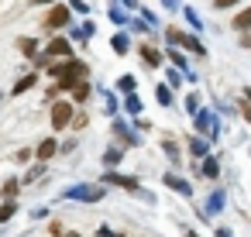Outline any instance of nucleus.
Here are the masks:
<instances>
[{
	"instance_id": "423d86ee",
	"label": "nucleus",
	"mask_w": 251,
	"mask_h": 237,
	"mask_svg": "<svg viewBox=\"0 0 251 237\" xmlns=\"http://www.w3.org/2000/svg\"><path fill=\"white\" fill-rule=\"evenodd\" d=\"M103 182H114V186H121V189H131V192H138V179H131V175H121V172H107V175H103Z\"/></svg>"
},
{
	"instance_id": "9d476101",
	"label": "nucleus",
	"mask_w": 251,
	"mask_h": 237,
	"mask_svg": "<svg viewBox=\"0 0 251 237\" xmlns=\"http://www.w3.org/2000/svg\"><path fill=\"white\" fill-rule=\"evenodd\" d=\"M55 151H59V144H55V141L49 138V141H42V144H38V151H35V155H38L42 162H49V158H52Z\"/></svg>"
},
{
	"instance_id": "e433bc0d",
	"label": "nucleus",
	"mask_w": 251,
	"mask_h": 237,
	"mask_svg": "<svg viewBox=\"0 0 251 237\" xmlns=\"http://www.w3.org/2000/svg\"><path fill=\"white\" fill-rule=\"evenodd\" d=\"M186 237H200V234H193V230H189V234H186Z\"/></svg>"
},
{
	"instance_id": "7c9ffc66",
	"label": "nucleus",
	"mask_w": 251,
	"mask_h": 237,
	"mask_svg": "<svg viewBox=\"0 0 251 237\" xmlns=\"http://www.w3.org/2000/svg\"><path fill=\"white\" fill-rule=\"evenodd\" d=\"M14 192H18V182H14V179H11V182H7V186H4V196H7V199H11V196H14Z\"/></svg>"
},
{
	"instance_id": "39448f33",
	"label": "nucleus",
	"mask_w": 251,
	"mask_h": 237,
	"mask_svg": "<svg viewBox=\"0 0 251 237\" xmlns=\"http://www.w3.org/2000/svg\"><path fill=\"white\" fill-rule=\"evenodd\" d=\"M66 24H69V11H66V7H52L49 18H45V28L55 31V28H66Z\"/></svg>"
},
{
	"instance_id": "72a5a7b5",
	"label": "nucleus",
	"mask_w": 251,
	"mask_h": 237,
	"mask_svg": "<svg viewBox=\"0 0 251 237\" xmlns=\"http://www.w3.org/2000/svg\"><path fill=\"white\" fill-rule=\"evenodd\" d=\"M165 7H172V11H176V7H179V0H165Z\"/></svg>"
},
{
	"instance_id": "7ed1b4c3",
	"label": "nucleus",
	"mask_w": 251,
	"mask_h": 237,
	"mask_svg": "<svg viewBox=\"0 0 251 237\" xmlns=\"http://www.w3.org/2000/svg\"><path fill=\"white\" fill-rule=\"evenodd\" d=\"M165 38H169L172 45H182V48H189L193 55H203V45H200L193 35H182V31H176V28H169V31H165Z\"/></svg>"
},
{
	"instance_id": "f03ea898",
	"label": "nucleus",
	"mask_w": 251,
	"mask_h": 237,
	"mask_svg": "<svg viewBox=\"0 0 251 237\" xmlns=\"http://www.w3.org/2000/svg\"><path fill=\"white\" fill-rule=\"evenodd\" d=\"M103 186H69L66 189V199H79V203H97V199H103Z\"/></svg>"
},
{
	"instance_id": "5701e85b",
	"label": "nucleus",
	"mask_w": 251,
	"mask_h": 237,
	"mask_svg": "<svg viewBox=\"0 0 251 237\" xmlns=\"http://www.w3.org/2000/svg\"><path fill=\"white\" fill-rule=\"evenodd\" d=\"M186 110H189V114H196V110H200V96H196V93H189V100H186Z\"/></svg>"
},
{
	"instance_id": "4c0bfd02",
	"label": "nucleus",
	"mask_w": 251,
	"mask_h": 237,
	"mask_svg": "<svg viewBox=\"0 0 251 237\" xmlns=\"http://www.w3.org/2000/svg\"><path fill=\"white\" fill-rule=\"evenodd\" d=\"M66 237H79V234H66Z\"/></svg>"
},
{
	"instance_id": "c756f323",
	"label": "nucleus",
	"mask_w": 251,
	"mask_h": 237,
	"mask_svg": "<svg viewBox=\"0 0 251 237\" xmlns=\"http://www.w3.org/2000/svg\"><path fill=\"white\" fill-rule=\"evenodd\" d=\"M121 90H124V93H131V90H134V79H131V76H124V79H121Z\"/></svg>"
},
{
	"instance_id": "ddd939ff",
	"label": "nucleus",
	"mask_w": 251,
	"mask_h": 237,
	"mask_svg": "<svg viewBox=\"0 0 251 237\" xmlns=\"http://www.w3.org/2000/svg\"><path fill=\"white\" fill-rule=\"evenodd\" d=\"M230 24H234L237 31H248V28H251V7H248V11H241V14H237Z\"/></svg>"
},
{
	"instance_id": "6e6552de",
	"label": "nucleus",
	"mask_w": 251,
	"mask_h": 237,
	"mask_svg": "<svg viewBox=\"0 0 251 237\" xmlns=\"http://www.w3.org/2000/svg\"><path fill=\"white\" fill-rule=\"evenodd\" d=\"M49 55H59V59L66 55V59H69V55H73V45H69L66 38H52V45H49Z\"/></svg>"
},
{
	"instance_id": "bb28decb",
	"label": "nucleus",
	"mask_w": 251,
	"mask_h": 237,
	"mask_svg": "<svg viewBox=\"0 0 251 237\" xmlns=\"http://www.w3.org/2000/svg\"><path fill=\"white\" fill-rule=\"evenodd\" d=\"M186 21H189V24H193V28H200V24H203V21H200V18H196V11H193V7H186Z\"/></svg>"
},
{
	"instance_id": "f704fd0d",
	"label": "nucleus",
	"mask_w": 251,
	"mask_h": 237,
	"mask_svg": "<svg viewBox=\"0 0 251 237\" xmlns=\"http://www.w3.org/2000/svg\"><path fill=\"white\" fill-rule=\"evenodd\" d=\"M35 4H55V0H35Z\"/></svg>"
},
{
	"instance_id": "0eeeda50",
	"label": "nucleus",
	"mask_w": 251,
	"mask_h": 237,
	"mask_svg": "<svg viewBox=\"0 0 251 237\" xmlns=\"http://www.w3.org/2000/svg\"><path fill=\"white\" fill-rule=\"evenodd\" d=\"M165 186H169L172 192H179V196H193V186H189L186 179H179L176 172H169V175H165Z\"/></svg>"
},
{
	"instance_id": "2eb2a0df",
	"label": "nucleus",
	"mask_w": 251,
	"mask_h": 237,
	"mask_svg": "<svg viewBox=\"0 0 251 237\" xmlns=\"http://www.w3.org/2000/svg\"><path fill=\"white\" fill-rule=\"evenodd\" d=\"M141 59H145V62H148V66H158V62H162V55H158V52H155V48H148V45H145V48H141Z\"/></svg>"
},
{
	"instance_id": "20e7f679",
	"label": "nucleus",
	"mask_w": 251,
	"mask_h": 237,
	"mask_svg": "<svg viewBox=\"0 0 251 237\" xmlns=\"http://www.w3.org/2000/svg\"><path fill=\"white\" fill-rule=\"evenodd\" d=\"M69 120H73V103H52V127L66 131Z\"/></svg>"
},
{
	"instance_id": "1a4fd4ad",
	"label": "nucleus",
	"mask_w": 251,
	"mask_h": 237,
	"mask_svg": "<svg viewBox=\"0 0 251 237\" xmlns=\"http://www.w3.org/2000/svg\"><path fill=\"white\" fill-rule=\"evenodd\" d=\"M196 127L206 131V134H217V120H213L206 110H196Z\"/></svg>"
},
{
	"instance_id": "473e14b6",
	"label": "nucleus",
	"mask_w": 251,
	"mask_h": 237,
	"mask_svg": "<svg viewBox=\"0 0 251 237\" xmlns=\"http://www.w3.org/2000/svg\"><path fill=\"white\" fill-rule=\"evenodd\" d=\"M217 237H234V234H230L227 227H217Z\"/></svg>"
},
{
	"instance_id": "4468645a",
	"label": "nucleus",
	"mask_w": 251,
	"mask_h": 237,
	"mask_svg": "<svg viewBox=\"0 0 251 237\" xmlns=\"http://www.w3.org/2000/svg\"><path fill=\"white\" fill-rule=\"evenodd\" d=\"M220 206H224V192H220V189H217V192H213V196H210V203H206V213H217V210H220ZM206 213H203V216H206Z\"/></svg>"
},
{
	"instance_id": "f257e3e1",
	"label": "nucleus",
	"mask_w": 251,
	"mask_h": 237,
	"mask_svg": "<svg viewBox=\"0 0 251 237\" xmlns=\"http://www.w3.org/2000/svg\"><path fill=\"white\" fill-rule=\"evenodd\" d=\"M52 76L59 79V86H62V90H73V86L86 76V66H83V62H76V59H69V62H62V66H52Z\"/></svg>"
},
{
	"instance_id": "4be33fe9",
	"label": "nucleus",
	"mask_w": 251,
	"mask_h": 237,
	"mask_svg": "<svg viewBox=\"0 0 251 237\" xmlns=\"http://www.w3.org/2000/svg\"><path fill=\"white\" fill-rule=\"evenodd\" d=\"M31 86H35V76H25V79L14 86V93H25V90H31Z\"/></svg>"
},
{
	"instance_id": "c85d7f7f",
	"label": "nucleus",
	"mask_w": 251,
	"mask_h": 237,
	"mask_svg": "<svg viewBox=\"0 0 251 237\" xmlns=\"http://www.w3.org/2000/svg\"><path fill=\"white\" fill-rule=\"evenodd\" d=\"M110 18H114V21H117V24H127V14H124V11H117V7H114V11H110Z\"/></svg>"
},
{
	"instance_id": "f8f14e48",
	"label": "nucleus",
	"mask_w": 251,
	"mask_h": 237,
	"mask_svg": "<svg viewBox=\"0 0 251 237\" xmlns=\"http://www.w3.org/2000/svg\"><path fill=\"white\" fill-rule=\"evenodd\" d=\"M189 151L200 155V158H206V155H210V144H206L203 138H193V141H189Z\"/></svg>"
},
{
	"instance_id": "dca6fc26",
	"label": "nucleus",
	"mask_w": 251,
	"mask_h": 237,
	"mask_svg": "<svg viewBox=\"0 0 251 237\" xmlns=\"http://www.w3.org/2000/svg\"><path fill=\"white\" fill-rule=\"evenodd\" d=\"M73 96H76V103H83V100H86V96H90V86H86V83H83V79H79V83H76V86H73Z\"/></svg>"
},
{
	"instance_id": "393cba45",
	"label": "nucleus",
	"mask_w": 251,
	"mask_h": 237,
	"mask_svg": "<svg viewBox=\"0 0 251 237\" xmlns=\"http://www.w3.org/2000/svg\"><path fill=\"white\" fill-rule=\"evenodd\" d=\"M11 213H14V203H4V206H0V223L11 220Z\"/></svg>"
},
{
	"instance_id": "a878e982",
	"label": "nucleus",
	"mask_w": 251,
	"mask_h": 237,
	"mask_svg": "<svg viewBox=\"0 0 251 237\" xmlns=\"http://www.w3.org/2000/svg\"><path fill=\"white\" fill-rule=\"evenodd\" d=\"M234 4H241V0H213L217 11H227V7H234Z\"/></svg>"
},
{
	"instance_id": "cd10ccee",
	"label": "nucleus",
	"mask_w": 251,
	"mask_h": 237,
	"mask_svg": "<svg viewBox=\"0 0 251 237\" xmlns=\"http://www.w3.org/2000/svg\"><path fill=\"white\" fill-rule=\"evenodd\" d=\"M21 52H25V55H35V42H31V38H21Z\"/></svg>"
},
{
	"instance_id": "a211bd4d",
	"label": "nucleus",
	"mask_w": 251,
	"mask_h": 237,
	"mask_svg": "<svg viewBox=\"0 0 251 237\" xmlns=\"http://www.w3.org/2000/svg\"><path fill=\"white\" fill-rule=\"evenodd\" d=\"M124 107H127V114H141V100L134 96V90L127 93V100H124Z\"/></svg>"
},
{
	"instance_id": "412c9836",
	"label": "nucleus",
	"mask_w": 251,
	"mask_h": 237,
	"mask_svg": "<svg viewBox=\"0 0 251 237\" xmlns=\"http://www.w3.org/2000/svg\"><path fill=\"white\" fill-rule=\"evenodd\" d=\"M114 52H117V55H124V52H127V38H124V35H117V38H114Z\"/></svg>"
},
{
	"instance_id": "c9c22d12",
	"label": "nucleus",
	"mask_w": 251,
	"mask_h": 237,
	"mask_svg": "<svg viewBox=\"0 0 251 237\" xmlns=\"http://www.w3.org/2000/svg\"><path fill=\"white\" fill-rule=\"evenodd\" d=\"M244 96H248V100H251V86H248V90H244Z\"/></svg>"
},
{
	"instance_id": "2f4dec72",
	"label": "nucleus",
	"mask_w": 251,
	"mask_h": 237,
	"mask_svg": "<svg viewBox=\"0 0 251 237\" xmlns=\"http://www.w3.org/2000/svg\"><path fill=\"white\" fill-rule=\"evenodd\" d=\"M241 45H244V48H251V28H248V31H241Z\"/></svg>"
},
{
	"instance_id": "6ab92c4d",
	"label": "nucleus",
	"mask_w": 251,
	"mask_h": 237,
	"mask_svg": "<svg viewBox=\"0 0 251 237\" xmlns=\"http://www.w3.org/2000/svg\"><path fill=\"white\" fill-rule=\"evenodd\" d=\"M162 148H165V155H169V158H172V162H176V165H179V162H182V158H179V144H176V141H165V144H162Z\"/></svg>"
},
{
	"instance_id": "b1692460",
	"label": "nucleus",
	"mask_w": 251,
	"mask_h": 237,
	"mask_svg": "<svg viewBox=\"0 0 251 237\" xmlns=\"http://www.w3.org/2000/svg\"><path fill=\"white\" fill-rule=\"evenodd\" d=\"M103 162H107V165H117V162H121V151H117V148H110V151L103 155Z\"/></svg>"
},
{
	"instance_id": "f3484780",
	"label": "nucleus",
	"mask_w": 251,
	"mask_h": 237,
	"mask_svg": "<svg viewBox=\"0 0 251 237\" xmlns=\"http://www.w3.org/2000/svg\"><path fill=\"white\" fill-rule=\"evenodd\" d=\"M155 96H158V103H162V107H172V90H169V86H158V90H155Z\"/></svg>"
},
{
	"instance_id": "9b49d317",
	"label": "nucleus",
	"mask_w": 251,
	"mask_h": 237,
	"mask_svg": "<svg viewBox=\"0 0 251 237\" xmlns=\"http://www.w3.org/2000/svg\"><path fill=\"white\" fill-rule=\"evenodd\" d=\"M217 172H220V165L206 155V162H200V175H206V179H217Z\"/></svg>"
},
{
	"instance_id": "aec40b11",
	"label": "nucleus",
	"mask_w": 251,
	"mask_h": 237,
	"mask_svg": "<svg viewBox=\"0 0 251 237\" xmlns=\"http://www.w3.org/2000/svg\"><path fill=\"white\" fill-rule=\"evenodd\" d=\"M169 59H172V66H176V69H182V72H186V59H182L176 48H169Z\"/></svg>"
}]
</instances>
